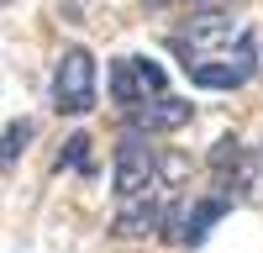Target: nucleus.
Instances as JSON below:
<instances>
[{"mask_svg": "<svg viewBox=\"0 0 263 253\" xmlns=\"http://www.w3.org/2000/svg\"><path fill=\"white\" fill-rule=\"evenodd\" d=\"M111 95H116L121 105H142V100H153L147 84H142L137 58H111Z\"/></svg>", "mask_w": 263, "mask_h": 253, "instance_id": "nucleus-7", "label": "nucleus"}, {"mask_svg": "<svg viewBox=\"0 0 263 253\" xmlns=\"http://www.w3.org/2000/svg\"><path fill=\"white\" fill-rule=\"evenodd\" d=\"M221 216H227V195H205L200 206H190V211H184V238H179V243H190V248H195V243H205V232L221 222Z\"/></svg>", "mask_w": 263, "mask_h": 253, "instance_id": "nucleus-8", "label": "nucleus"}, {"mask_svg": "<svg viewBox=\"0 0 263 253\" xmlns=\"http://www.w3.org/2000/svg\"><path fill=\"white\" fill-rule=\"evenodd\" d=\"M232 48H237L232 63H227V58H216V63H200V58H195V63H190V79L200 84V90H242V84L258 74V63H263L258 32H242Z\"/></svg>", "mask_w": 263, "mask_h": 253, "instance_id": "nucleus-2", "label": "nucleus"}, {"mask_svg": "<svg viewBox=\"0 0 263 253\" xmlns=\"http://www.w3.org/2000/svg\"><path fill=\"white\" fill-rule=\"evenodd\" d=\"M27 142H32V121H11L6 132H0V174L21 164V153H27Z\"/></svg>", "mask_w": 263, "mask_h": 253, "instance_id": "nucleus-9", "label": "nucleus"}, {"mask_svg": "<svg viewBox=\"0 0 263 253\" xmlns=\"http://www.w3.org/2000/svg\"><path fill=\"white\" fill-rule=\"evenodd\" d=\"M195 11H205V6H232V0H190Z\"/></svg>", "mask_w": 263, "mask_h": 253, "instance_id": "nucleus-14", "label": "nucleus"}, {"mask_svg": "<svg viewBox=\"0 0 263 253\" xmlns=\"http://www.w3.org/2000/svg\"><path fill=\"white\" fill-rule=\"evenodd\" d=\"M95 84H100V63L90 48H69L58 58V74H53V105L63 116H84V111H95Z\"/></svg>", "mask_w": 263, "mask_h": 253, "instance_id": "nucleus-1", "label": "nucleus"}, {"mask_svg": "<svg viewBox=\"0 0 263 253\" xmlns=\"http://www.w3.org/2000/svg\"><path fill=\"white\" fill-rule=\"evenodd\" d=\"M153 169H158V158H153V148L142 142V137H121L116 142V195L126 201V195H142V190H147V179H153Z\"/></svg>", "mask_w": 263, "mask_h": 253, "instance_id": "nucleus-4", "label": "nucleus"}, {"mask_svg": "<svg viewBox=\"0 0 263 253\" xmlns=\"http://www.w3.org/2000/svg\"><path fill=\"white\" fill-rule=\"evenodd\" d=\"M137 69H142V84H147V95H163L168 90V79H163V69L153 58H137Z\"/></svg>", "mask_w": 263, "mask_h": 253, "instance_id": "nucleus-11", "label": "nucleus"}, {"mask_svg": "<svg viewBox=\"0 0 263 253\" xmlns=\"http://www.w3.org/2000/svg\"><path fill=\"white\" fill-rule=\"evenodd\" d=\"M190 116H195V111H190V100H179V95H168V90H163V95H153L142 127H147V132H179Z\"/></svg>", "mask_w": 263, "mask_h": 253, "instance_id": "nucleus-6", "label": "nucleus"}, {"mask_svg": "<svg viewBox=\"0 0 263 253\" xmlns=\"http://www.w3.org/2000/svg\"><path fill=\"white\" fill-rule=\"evenodd\" d=\"M158 174H163L168 185H184V174H190V164H184L179 153H168V158H158Z\"/></svg>", "mask_w": 263, "mask_h": 253, "instance_id": "nucleus-12", "label": "nucleus"}, {"mask_svg": "<svg viewBox=\"0 0 263 253\" xmlns=\"http://www.w3.org/2000/svg\"><path fill=\"white\" fill-rule=\"evenodd\" d=\"M227 37H232V16L205 6L179 27V37H168V48H174V58H190L195 48H227Z\"/></svg>", "mask_w": 263, "mask_h": 253, "instance_id": "nucleus-3", "label": "nucleus"}, {"mask_svg": "<svg viewBox=\"0 0 263 253\" xmlns=\"http://www.w3.org/2000/svg\"><path fill=\"white\" fill-rule=\"evenodd\" d=\"M58 16H63V21H79V16H84V0H58Z\"/></svg>", "mask_w": 263, "mask_h": 253, "instance_id": "nucleus-13", "label": "nucleus"}, {"mask_svg": "<svg viewBox=\"0 0 263 253\" xmlns=\"http://www.w3.org/2000/svg\"><path fill=\"white\" fill-rule=\"evenodd\" d=\"M158 222H163V206H153L142 195H126L121 216H116V238H147V232H158Z\"/></svg>", "mask_w": 263, "mask_h": 253, "instance_id": "nucleus-5", "label": "nucleus"}, {"mask_svg": "<svg viewBox=\"0 0 263 253\" xmlns=\"http://www.w3.org/2000/svg\"><path fill=\"white\" fill-rule=\"evenodd\" d=\"M58 169H79V174H90V132H74L69 142H63Z\"/></svg>", "mask_w": 263, "mask_h": 253, "instance_id": "nucleus-10", "label": "nucleus"}]
</instances>
